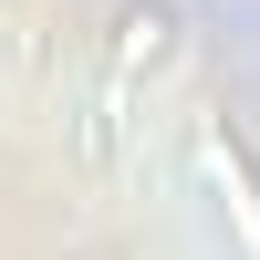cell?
Segmentation results:
<instances>
[{
  "mask_svg": "<svg viewBox=\"0 0 260 260\" xmlns=\"http://www.w3.org/2000/svg\"><path fill=\"white\" fill-rule=\"evenodd\" d=\"M198 177L219 187V208H229V229L250 240V260H260V177H250V156L219 136V125H198Z\"/></svg>",
  "mask_w": 260,
  "mask_h": 260,
  "instance_id": "cell-3",
  "label": "cell"
},
{
  "mask_svg": "<svg viewBox=\"0 0 260 260\" xmlns=\"http://www.w3.org/2000/svg\"><path fill=\"white\" fill-rule=\"evenodd\" d=\"M177 52H187V21L167 11V0H125V11L104 21V62H115L125 83H156Z\"/></svg>",
  "mask_w": 260,
  "mask_h": 260,
  "instance_id": "cell-1",
  "label": "cell"
},
{
  "mask_svg": "<svg viewBox=\"0 0 260 260\" xmlns=\"http://www.w3.org/2000/svg\"><path fill=\"white\" fill-rule=\"evenodd\" d=\"M73 260H125V250H115V240H94V250H73Z\"/></svg>",
  "mask_w": 260,
  "mask_h": 260,
  "instance_id": "cell-4",
  "label": "cell"
},
{
  "mask_svg": "<svg viewBox=\"0 0 260 260\" xmlns=\"http://www.w3.org/2000/svg\"><path fill=\"white\" fill-rule=\"evenodd\" d=\"M62 136H73V156L94 167V177H115V156H125V73L73 83V94H62Z\"/></svg>",
  "mask_w": 260,
  "mask_h": 260,
  "instance_id": "cell-2",
  "label": "cell"
}]
</instances>
